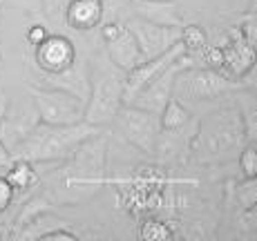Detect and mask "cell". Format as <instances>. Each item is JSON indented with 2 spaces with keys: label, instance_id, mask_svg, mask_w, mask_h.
Returning <instances> with one entry per match:
<instances>
[{
  "label": "cell",
  "instance_id": "cell-22",
  "mask_svg": "<svg viewBox=\"0 0 257 241\" xmlns=\"http://www.w3.org/2000/svg\"><path fill=\"white\" fill-rule=\"evenodd\" d=\"M12 3L29 16H43V0H12Z\"/></svg>",
  "mask_w": 257,
  "mask_h": 241
},
{
  "label": "cell",
  "instance_id": "cell-23",
  "mask_svg": "<svg viewBox=\"0 0 257 241\" xmlns=\"http://www.w3.org/2000/svg\"><path fill=\"white\" fill-rule=\"evenodd\" d=\"M47 36H49V32H47L45 25H32V27H29V32H27V43L36 47L38 43H43Z\"/></svg>",
  "mask_w": 257,
  "mask_h": 241
},
{
  "label": "cell",
  "instance_id": "cell-26",
  "mask_svg": "<svg viewBox=\"0 0 257 241\" xmlns=\"http://www.w3.org/2000/svg\"><path fill=\"white\" fill-rule=\"evenodd\" d=\"M5 110H7V96H5L3 92H0V119H3Z\"/></svg>",
  "mask_w": 257,
  "mask_h": 241
},
{
  "label": "cell",
  "instance_id": "cell-20",
  "mask_svg": "<svg viewBox=\"0 0 257 241\" xmlns=\"http://www.w3.org/2000/svg\"><path fill=\"white\" fill-rule=\"evenodd\" d=\"M70 0H43V16L49 23H58L65 14V7Z\"/></svg>",
  "mask_w": 257,
  "mask_h": 241
},
{
  "label": "cell",
  "instance_id": "cell-16",
  "mask_svg": "<svg viewBox=\"0 0 257 241\" xmlns=\"http://www.w3.org/2000/svg\"><path fill=\"white\" fill-rule=\"evenodd\" d=\"M5 176H7V181L12 183L14 190H29L32 185L38 183V174L34 170V163L25 159H14Z\"/></svg>",
  "mask_w": 257,
  "mask_h": 241
},
{
  "label": "cell",
  "instance_id": "cell-12",
  "mask_svg": "<svg viewBox=\"0 0 257 241\" xmlns=\"http://www.w3.org/2000/svg\"><path fill=\"white\" fill-rule=\"evenodd\" d=\"M190 54H184L179 61H175L172 65H168L159 76L155 78L152 83H148L146 87L137 94V98L130 103V105H137V107H143V110H150L155 114H159L164 110V105L168 103V98L172 96V83H175V76L179 70L190 65Z\"/></svg>",
  "mask_w": 257,
  "mask_h": 241
},
{
  "label": "cell",
  "instance_id": "cell-15",
  "mask_svg": "<svg viewBox=\"0 0 257 241\" xmlns=\"http://www.w3.org/2000/svg\"><path fill=\"white\" fill-rule=\"evenodd\" d=\"M190 119V112L186 110V105L179 101V98L170 96L168 103L164 105V110L159 112V123H161V130L166 132H177L188 123Z\"/></svg>",
  "mask_w": 257,
  "mask_h": 241
},
{
  "label": "cell",
  "instance_id": "cell-5",
  "mask_svg": "<svg viewBox=\"0 0 257 241\" xmlns=\"http://www.w3.org/2000/svg\"><path fill=\"white\" fill-rule=\"evenodd\" d=\"M239 87L237 81H230L228 76L204 70V67H184L177 72L175 83H172V96L179 101H210L226 92H233Z\"/></svg>",
  "mask_w": 257,
  "mask_h": 241
},
{
  "label": "cell",
  "instance_id": "cell-4",
  "mask_svg": "<svg viewBox=\"0 0 257 241\" xmlns=\"http://www.w3.org/2000/svg\"><path fill=\"white\" fill-rule=\"evenodd\" d=\"M29 98L34 101L41 116V123L47 125H72L85 121V103L87 98L72 94L61 87H27Z\"/></svg>",
  "mask_w": 257,
  "mask_h": 241
},
{
  "label": "cell",
  "instance_id": "cell-25",
  "mask_svg": "<svg viewBox=\"0 0 257 241\" xmlns=\"http://www.w3.org/2000/svg\"><path fill=\"white\" fill-rule=\"evenodd\" d=\"M12 161H14L12 150H9V147L0 141V170H7L9 165H12Z\"/></svg>",
  "mask_w": 257,
  "mask_h": 241
},
{
  "label": "cell",
  "instance_id": "cell-28",
  "mask_svg": "<svg viewBox=\"0 0 257 241\" xmlns=\"http://www.w3.org/2000/svg\"><path fill=\"white\" fill-rule=\"evenodd\" d=\"M148 3H150V0H148ZM161 3H166V0H161Z\"/></svg>",
  "mask_w": 257,
  "mask_h": 241
},
{
  "label": "cell",
  "instance_id": "cell-27",
  "mask_svg": "<svg viewBox=\"0 0 257 241\" xmlns=\"http://www.w3.org/2000/svg\"><path fill=\"white\" fill-rule=\"evenodd\" d=\"M0 237H7V228H0Z\"/></svg>",
  "mask_w": 257,
  "mask_h": 241
},
{
  "label": "cell",
  "instance_id": "cell-2",
  "mask_svg": "<svg viewBox=\"0 0 257 241\" xmlns=\"http://www.w3.org/2000/svg\"><path fill=\"white\" fill-rule=\"evenodd\" d=\"M246 143L250 141L246 139L241 112L226 107V110H217L206 121H201L199 136H197V154L204 161L228 159Z\"/></svg>",
  "mask_w": 257,
  "mask_h": 241
},
{
  "label": "cell",
  "instance_id": "cell-7",
  "mask_svg": "<svg viewBox=\"0 0 257 241\" xmlns=\"http://www.w3.org/2000/svg\"><path fill=\"white\" fill-rule=\"evenodd\" d=\"M114 121L118 130H121V134L135 147H139L143 154H152L157 150V139H159L161 132L159 114L143 110V107L130 105V103H123L118 107Z\"/></svg>",
  "mask_w": 257,
  "mask_h": 241
},
{
  "label": "cell",
  "instance_id": "cell-3",
  "mask_svg": "<svg viewBox=\"0 0 257 241\" xmlns=\"http://www.w3.org/2000/svg\"><path fill=\"white\" fill-rule=\"evenodd\" d=\"M123 76L110 63V58H98L96 65L90 70V92L85 103V121L96 127H105L114 121L118 107L123 105Z\"/></svg>",
  "mask_w": 257,
  "mask_h": 241
},
{
  "label": "cell",
  "instance_id": "cell-19",
  "mask_svg": "<svg viewBox=\"0 0 257 241\" xmlns=\"http://www.w3.org/2000/svg\"><path fill=\"white\" fill-rule=\"evenodd\" d=\"M239 165H241V170H244L246 179H255V174H257V152H255L253 143H246L239 150Z\"/></svg>",
  "mask_w": 257,
  "mask_h": 241
},
{
  "label": "cell",
  "instance_id": "cell-13",
  "mask_svg": "<svg viewBox=\"0 0 257 241\" xmlns=\"http://www.w3.org/2000/svg\"><path fill=\"white\" fill-rule=\"evenodd\" d=\"M105 52H107L110 63L114 67H118L121 72H130V70H135L139 63H143L139 43H137L135 34H132L125 25H123V29L112 41L105 43Z\"/></svg>",
  "mask_w": 257,
  "mask_h": 241
},
{
  "label": "cell",
  "instance_id": "cell-9",
  "mask_svg": "<svg viewBox=\"0 0 257 241\" xmlns=\"http://www.w3.org/2000/svg\"><path fill=\"white\" fill-rule=\"evenodd\" d=\"M78 52L74 43L61 34H49L43 43L34 47V63L43 76H56L67 72L76 63Z\"/></svg>",
  "mask_w": 257,
  "mask_h": 241
},
{
  "label": "cell",
  "instance_id": "cell-1",
  "mask_svg": "<svg viewBox=\"0 0 257 241\" xmlns=\"http://www.w3.org/2000/svg\"><path fill=\"white\" fill-rule=\"evenodd\" d=\"M94 134H101V127L92 125L87 121L72 123V125H47L38 123L32 132L12 150L14 159H25L32 163H49L61 161L74 152V147L81 145L85 139Z\"/></svg>",
  "mask_w": 257,
  "mask_h": 241
},
{
  "label": "cell",
  "instance_id": "cell-11",
  "mask_svg": "<svg viewBox=\"0 0 257 241\" xmlns=\"http://www.w3.org/2000/svg\"><path fill=\"white\" fill-rule=\"evenodd\" d=\"M184 54H186L184 45L177 41L175 45L168 49V52L159 54V56H155V58H150V61H143V63H139V65L135 67V70L125 72V76H123V103L135 101L137 94H139L148 83L155 81V78L159 76L168 65H172L175 61H179Z\"/></svg>",
  "mask_w": 257,
  "mask_h": 241
},
{
  "label": "cell",
  "instance_id": "cell-10",
  "mask_svg": "<svg viewBox=\"0 0 257 241\" xmlns=\"http://www.w3.org/2000/svg\"><path fill=\"white\" fill-rule=\"evenodd\" d=\"M38 123H41V116H38L36 105L29 96L14 103L7 101V110L0 119V141L9 150H14Z\"/></svg>",
  "mask_w": 257,
  "mask_h": 241
},
{
  "label": "cell",
  "instance_id": "cell-8",
  "mask_svg": "<svg viewBox=\"0 0 257 241\" xmlns=\"http://www.w3.org/2000/svg\"><path fill=\"white\" fill-rule=\"evenodd\" d=\"M125 27L135 34L143 61H150V58L168 52L179 41V32H181V27H177V25H161L150 21V18H135Z\"/></svg>",
  "mask_w": 257,
  "mask_h": 241
},
{
  "label": "cell",
  "instance_id": "cell-21",
  "mask_svg": "<svg viewBox=\"0 0 257 241\" xmlns=\"http://www.w3.org/2000/svg\"><path fill=\"white\" fill-rule=\"evenodd\" d=\"M14 194H16V190L12 188V183L7 181V176H0V214L12 205Z\"/></svg>",
  "mask_w": 257,
  "mask_h": 241
},
{
  "label": "cell",
  "instance_id": "cell-14",
  "mask_svg": "<svg viewBox=\"0 0 257 241\" xmlns=\"http://www.w3.org/2000/svg\"><path fill=\"white\" fill-rule=\"evenodd\" d=\"M103 14H105V0H70L63 18L67 27L76 32H90L101 25Z\"/></svg>",
  "mask_w": 257,
  "mask_h": 241
},
{
  "label": "cell",
  "instance_id": "cell-18",
  "mask_svg": "<svg viewBox=\"0 0 257 241\" xmlns=\"http://www.w3.org/2000/svg\"><path fill=\"white\" fill-rule=\"evenodd\" d=\"M139 234H141V239H148V241H164V239H170L172 237V230L168 228L164 221L148 219L146 223L141 225Z\"/></svg>",
  "mask_w": 257,
  "mask_h": 241
},
{
  "label": "cell",
  "instance_id": "cell-6",
  "mask_svg": "<svg viewBox=\"0 0 257 241\" xmlns=\"http://www.w3.org/2000/svg\"><path fill=\"white\" fill-rule=\"evenodd\" d=\"M105 152L107 139L101 134H94L74 147V152L67 156L70 165L63 176L67 188L70 185H98L103 170H105Z\"/></svg>",
  "mask_w": 257,
  "mask_h": 241
},
{
  "label": "cell",
  "instance_id": "cell-24",
  "mask_svg": "<svg viewBox=\"0 0 257 241\" xmlns=\"http://www.w3.org/2000/svg\"><path fill=\"white\" fill-rule=\"evenodd\" d=\"M38 239H78L76 232H72V230H65V228H56V230H45V232L41 234Z\"/></svg>",
  "mask_w": 257,
  "mask_h": 241
},
{
  "label": "cell",
  "instance_id": "cell-17",
  "mask_svg": "<svg viewBox=\"0 0 257 241\" xmlns=\"http://www.w3.org/2000/svg\"><path fill=\"white\" fill-rule=\"evenodd\" d=\"M179 43L184 45L186 54H195L199 49H204L206 45V32L199 25H188L179 32Z\"/></svg>",
  "mask_w": 257,
  "mask_h": 241
}]
</instances>
